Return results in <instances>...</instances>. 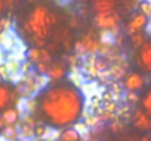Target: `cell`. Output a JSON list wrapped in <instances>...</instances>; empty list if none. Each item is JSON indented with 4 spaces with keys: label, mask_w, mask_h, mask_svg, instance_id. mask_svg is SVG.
Instances as JSON below:
<instances>
[{
    "label": "cell",
    "mask_w": 151,
    "mask_h": 141,
    "mask_svg": "<svg viewBox=\"0 0 151 141\" xmlns=\"http://www.w3.org/2000/svg\"><path fill=\"white\" fill-rule=\"evenodd\" d=\"M38 112L50 128L75 127L84 116V93L70 82L49 84L37 97Z\"/></svg>",
    "instance_id": "obj_1"
},
{
    "label": "cell",
    "mask_w": 151,
    "mask_h": 141,
    "mask_svg": "<svg viewBox=\"0 0 151 141\" xmlns=\"http://www.w3.org/2000/svg\"><path fill=\"white\" fill-rule=\"evenodd\" d=\"M69 74V69H68V65L65 60H57V62H51L50 69L47 72V80L49 82H53V84H60Z\"/></svg>",
    "instance_id": "obj_7"
},
{
    "label": "cell",
    "mask_w": 151,
    "mask_h": 141,
    "mask_svg": "<svg viewBox=\"0 0 151 141\" xmlns=\"http://www.w3.org/2000/svg\"><path fill=\"white\" fill-rule=\"evenodd\" d=\"M138 12L151 19V1H141L138 3Z\"/></svg>",
    "instance_id": "obj_21"
},
{
    "label": "cell",
    "mask_w": 151,
    "mask_h": 141,
    "mask_svg": "<svg viewBox=\"0 0 151 141\" xmlns=\"http://www.w3.org/2000/svg\"><path fill=\"white\" fill-rule=\"evenodd\" d=\"M0 116H1V119H3V122H4V127H12V125L19 124L21 116H22V112H21L16 106H13V107L4 109Z\"/></svg>",
    "instance_id": "obj_10"
},
{
    "label": "cell",
    "mask_w": 151,
    "mask_h": 141,
    "mask_svg": "<svg viewBox=\"0 0 151 141\" xmlns=\"http://www.w3.org/2000/svg\"><path fill=\"white\" fill-rule=\"evenodd\" d=\"M120 82H122V87L126 93H139L147 85L145 77L138 71H129Z\"/></svg>",
    "instance_id": "obj_5"
},
{
    "label": "cell",
    "mask_w": 151,
    "mask_h": 141,
    "mask_svg": "<svg viewBox=\"0 0 151 141\" xmlns=\"http://www.w3.org/2000/svg\"><path fill=\"white\" fill-rule=\"evenodd\" d=\"M53 131H54V129H51L49 125H44V124H37V127L34 128V138L47 141V140H49V137L53 134Z\"/></svg>",
    "instance_id": "obj_13"
},
{
    "label": "cell",
    "mask_w": 151,
    "mask_h": 141,
    "mask_svg": "<svg viewBox=\"0 0 151 141\" xmlns=\"http://www.w3.org/2000/svg\"><path fill=\"white\" fill-rule=\"evenodd\" d=\"M148 22H150V19H148L147 16H144V15L139 13V12H135V13L131 16V19L128 21V24L125 25V34L131 37V35H134V34L142 33L144 30H147Z\"/></svg>",
    "instance_id": "obj_6"
},
{
    "label": "cell",
    "mask_w": 151,
    "mask_h": 141,
    "mask_svg": "<svg viewBox=\"0 0 151 141\" xmlns=\"http://www.w3.org/2000/svg\"><path fill=\"white\" fill-rule=\"evenodd\" d=\"M137 65L145 71L151 74V40H147V43L141 48H138L137 51Z\"/></svg>",
    "instance_id": "obj_9"
},
{
    "label": "cell",
    "mask_w": 151,
    "mask_h": 141,
    "mask_svg": "<svg viewBox=\"0 0 151 141\" xmlns=\"http://www.w3.org/2000/svg\"><path fill=\"white\" fill-rule=\"evenodd\" d=\"M0 27L3 30V33H9L10 28H12V21L9 16H4V18H0Z\"/></svg>",
    "instance_id": "obj_22"
},
{
    "label": "cell",
    "mask_w": 151,
    "mask_h": 141,
    "mask_svg": "<svg viewBox=\"0 0 151 141\" xmlns=\"http://www.w3.org/2000/svg\"><path fill=\"white\" fill-rule=\"evenodd\" d=\"M139 141H151V137L150 135H142V137L139 138Z\"/></svg>",
    "instance_id": "obj_27"
},
{
    "label": "cell",
    "mask_w": 151,
    "mask_h": 141,
    "mask_svg": "<svg viewBox=\"0 0 151 141\" xmlns=\"http://www.w3.org/2000/svg\"><path fill=\"white\" fill-rule=\"evenodd\" d=\"M101 50L100 37L96 33H87L73 41V54L81 60L88 56H97Z\"/></svg>",
    "instance_id": "obj_3"
},
{
    "label": "cell",
    "mask_w": 151,
    "mask_h": 141,
    "mask_svg": "<svg viewBox=\"0 0 151 141\" xmlns=\"http://www.w3.org/2000/svg\"><path fill=\"white\" fill-rule=\"evenodd\" d=\"M10 95H12V90L9 88V85L1 84L0 85V110L7 109V106L10 104Z\"/></svg>",
    "instance_id": "obj_16"
},
{
    "label": "cell",
    "mask_w": 151,
    "mask_h": 141,
    "mask_svg": "<svg viewBox=\"0 0 151 141\" xmlns=\"http://www.w3.org/2000/svg\"><path fill=\"white\" fill-rule=\"evenodd\" d=\"M109 129H110L113 134H122L123 129H125V124H123L119 118H116L114 121H111V122L109 124Z\"/></svg>",
    "instance_id": "obj_19"
},
{
    "label": "cell",
    "mask_w": 151,
    "mask_h": 141,
    "mask_svg": "<svg viewBox=\"0 0 151 141\" xmlns=\"http://www.w3.org/2000/svg\"><path fill=\"white\" fill-rule=\"evenodd\" d=\"M0 137H3V140L6 141H19V131H18V125H12V127H4L0 132Z\"/></svg>",
    "instance_id": "obj_14"
},
{
    "label": "cell",
    "mask_w": 151,
    "mask_h": 141,
    "mask_svg": "<svg viewBox=\"0 0 151 141\" xmlns=\"http://www.w3.org/2000/svg\"><path fill=\"white\" fill-rule=\"evenodd\" d=\"M141 106H142V110L151 118V90H148L141 98Z\"/></svg>",
    "instance_id": "obj_20"
},
{
    "label": "cell",
    "mask_w": 151,
    "mask_h": 141,
    "mask_svg": "<svg viewBox=\"0 0 151 141\" xmlns=\"http://www.w3.org/2000/svg\"><path fill=\"white\" fill-rule=\"evenodd\" d=\"M49 24H50L51 30L57 25V15H56L54 12H51V10H50V13H49Z\"/></svg>",
    "instance_id": "obj_25"
},
{
    "label": "cell",
    "mask_w": 151,
    "mask_h": 141,
    "mask_svg": "<svg viewBox=\"0 0 151 141\" xmlns=\"http://www.w3.org/2000/svg\"><path fill=\"white\" fill-rule=\"evenodd\" d=\"M91 7L96 12V15L97 13H106V12L114 10L116 9V3L111 1V0H96Z\"/></svg>",
    "instance_id": "obj_12"
},
{
    "label": "cell",
    "mask_w": 151,
    "mask_h": 141,
    "mask_svg": "<svg viewBox=\"0 0 151 141\" xmlns=\"http://www.w3.org/2000/svg\"><path fill=\"white\" fill-rule=\"evenodd\" d=\"M49 13H50V9L47 6L37 4L28 15V19L24 22V30L27 31L28 35H31L34 47H38V48L46 47V40L51 35Z\"/></svg>",
    "instance_id": "obj_2"
},
{
    "label": "cell",
    "mask_w": 151,
    "mask_h": 141,
    "mask_svg": "<svg viewBox=\"0 0 151 141\" xmlns=\"http://www.w3.org/2000/svg\"><path fill=\"white\" fill-rule=\"evenodd\" d=\"M69 27H70V28H75V27H78V21H76L75 18H72V19H70V22H69Z\"/></svg>",
    "instance_id": "obj_26"
},
{
    "label": "cell",
    "mask_w": 151,
    "mask_h": 141,
    "mask_svg": "<svg viewBox=\"0 0 151 141\" xmlns=\"http://www.w3.org/2000/svg\"><path fill=\"white\" fill-rule=\"evenodd\" d=\"M131 38V44L134 47H137V48H141V47L144 46L145 43H147V34L142 31V33H138V34H134V35H131L129 37Z\"/></svg>",
    "instance_id": "obj_18"
},
{
    "label": "cell",
    "mask_w": 151,
    "mask_h": 141,
    "mask_svg": "<svg viewBox=\"0 0 151 141\" xmlns=\"http://www.w3.org/2000/svg\"><path fill=\"white\" fill-rule=\"evenodd\" d=\"M3 128H4V122H3V119H1V116H0V132H1Z\"/></svg>",
    "instance_id": "obj_29"
},
{
    "label": "cell",
    "mask_w": 151,
    "mask_h": 141,
    "mask_svg": "<svg viewBox=\"0 0 151 141\" xmlns=\"http://www.w3.org/2000/svg\"><path fill=\"white\" fill-rule=\"evenodd\" d=\"M1 34H3V30H1V27H0V35H1Z\"/></svg>",
    "instance_id": "obj_30"
},
{
    "label": "cell",
    "mask_w": 151,
    "mask_h": 141,
    "mask_svg": "<svg viewBox=\"0 0 151 141\" xmlns=\"http://www.w3.org/2000/svg\"><path fill=\"white\" fill-rule=\"evenodd\" d=\"M123 100H125V104L129 106L131 109H134L135 106H138L141 103V97L138 93H125Z\"/></svg>",
    "instance_id": "obj_17"
},
{
    "label": "cell",
    "mask_w": 151,
    "mask_h": 141,
    "mask_svg": "<svg viewBox=\"0 0 151 141\" xmlns=\"http://www.w3.org/2000/svg\"><path fill=\"white\" fill-rule=\"evenodd\" d=\"M56 141H82V137L73 127H70V128L60 129Z\"/></svg>",
    "instance_id": "obj_11"
},
{
    "label": "cell",
    "mask_w": 151,
    "mask_h": 141,
    "mask_svg": "<svg viewBox=\"0 0 151 141\" xmlns=\"http://www.w3.org/2000/svg\"><path fill=\"white\" fill-rule=\"evenodd\" d=\"M25 57H27V62H29L32 66H35V65H38L41 62V51H40L38 47L31 46L29 48H27Z\"/></svg>",
    "instance_id": "obj_15"
},
{
    "label": "cell",
    "mask_w": 151,
    "mask_h": 141,
    "mask_svg": "<svg viewBox=\"0 0 151 141\" xmlns=\"http://www.w3.org/2000/svg\"><path fill=\"white\" fill-rule=\"evenodd\" d=\"M0 77L3 80H9V69H7V65L6 62H0Z\"/></svg>",
    "instance_id": "obj_24"
},
{
    "label": "cell",
    "mask_w": 151,
    "mask_h": 141,
    "mask_svg": "<svg viewBox=\"0 0 151 141\" xmlns=\"http://www.w3.org/2000/svg\"><path fill=\"white\" fill-rule=\"evenodd\" d=\"M4 10V1H1L0 0V15H1V12Z\"/></svg>",
    "instance_id": "obj_28"
},
{
    "label": "cell",
    "mask_w": 151,
    "mask_h": 141,
    "mask_svg": "<svg viewBox=\"0 0 151 141\" xmlns=\"http://www.w3.org/2000/svg\"><path fill=\"white\" fill-rule=\"evenodd\" d=\"M93 22H94V27L99 28L100 31H111V30L120 27L122 16L114 9V10H110V12H106V13H97V15H94Z\"/></svg>",
    "instance_id": "obj_4"
},
{
    "label": "cell",
    "mask_w": 151,
    "mask_h": 141,
    "mask_svg": "<svg viewBox=\"0 0 151 141\" xmlns=\"http://www.w3.org/2000/svg\"><path fill=\"white\" fill-rule=\"evenodd\" d=\"M131 122L135 129L141 132H150L151 131V118L142 110V109H134Z\"/></svg>",
    "instance_id": "obj_8"
},
{
    "label": "cell",
    "mask_w": 151,
    "mask_h": 141,
    "mask_svg": "<svg viewBox=\"0 0 151 141\" xmlns=\"http://www.w3.org/2000/svg\"><path fill=\"white\" fill-rule=\"evenodd\" d=\"M62 43V46L65 47L66 50H70V48H73V43H72V37H70V34L68 33L65 37H63V40L60 41Z\"/></svg>",
    "instance_id": "obj_23"
}]
</instances>
